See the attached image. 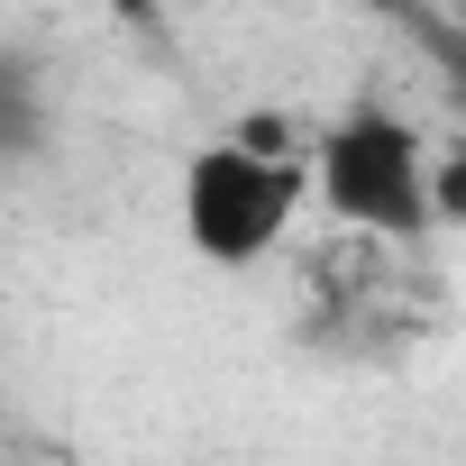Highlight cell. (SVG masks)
Here are the masks:
<instances>
[{"label": "cell", "mask_w": 466, "mask_h": 466, "mask_svg": "<svg viewBox=\"0 0 466 466\" xmlns=\"http://www.w3.org/2000/svg\"><path fill=\"white\" fill-rule=\"evenodd\" d=\"M302 201H311V156H257V147H238V137H210V147H192V165H183L174 219H183V248H192L201 266L248 275V266H266V257L293 238Z\"/></svg>", "instance_id": "1"}, {"label": "cell", "mask_w": 466, "mask_h": 466, "mask_svg": "<svg viewBox=\"0 0 466 466\" xmlns=\"http://www.w3.org/2000/svg\"><path fill=\"white\" fill-rule=\"evenodd\" d=\"M430 46H439V65H448V92L466 101V28H430Z\"/></svg>", "instance_id": "4"}, {"label": "cell", "mask_w": 466, "mask_h": 466, "mask_svg": "<svg viewBox=\"0 0 466 466\" xmlns=\"http://www.w3.org/2000/svg\"><path fill=\"white\" fill-rule=\"evenodd\" d=\"M311 201L366 238H420L430 228V147L402 110L357 101L311 137Z\"/></svg>", "instance_id": "2"}, {"label": "cell", "mask_w": 466, "mask_h": 466, "mask_svg": "<svg viewBox=\"0 0 466 466\" xmlns=\"http://www.w3.org/2000/svg\"><path fill=\"white\" fill-rule=\"evenodd\" d=\"M466 219V147H430V228Z\"/></svg>", "instance_id": "3"}]
</instances>
